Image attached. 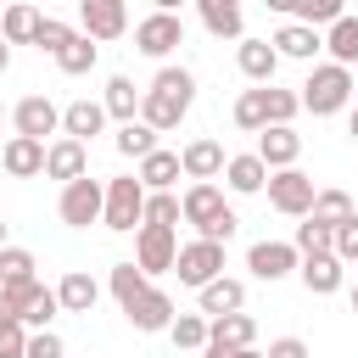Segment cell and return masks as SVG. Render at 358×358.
I'll use <instances>...</instances> for the list:
<instances>
[{
  "mask_svg": "<svg viewBox=\"0 0 358 358\" xmlns=\"http://www.w3.org/2000/svg\"><path fill=\"white\" fill-rule=\"evenodd\" d=\"M235 67L252 78V84H274V73H280V50L268 45V39H235Z\"/></svg>",
  "mask_w": 358,
  "mask_h": 358,
  "instance_id": "cell-15",
  "label": "cell"
},
{
  "mask_svg": "<svg viewBox=\"0 0 358 358\" xmlns=\"http://www.w3.org/2000/svg\"><path fill=\"white\" fill-rule=\"evenodd\" d=\"M67 39H73V28H67L62 17H39V28H34V45H39L45 56H56V50H62Z\"/></svg>",
  "mask_w": 358,
  "mask_h": 358,
  "instance_id": "cell-42",
  "label": "cell"
},
{
  "mask_svg": "<svg viewBox=\"0 0 358 358\" xmlns=\"http://www.w3.org/2000/svg\"><path fill=\"white\" fill-rule=\"evenodd\" d=\"M95 62H101V45H95V39L84 34V28H73V39H67V45L56 50V67H62L67 78H84V73H90Z\"/></svg>",
  "mask_w": 358,
  "mask_h": 358,
  "instance_id": "cell-28",
  "label": "cell"
},
{
  "mask_svg": "<svg viewBox=\"0 0 358 358\" xmlns=\"http://www.w3.org/2000/svg\"><path fill=\"white\" fill-rule=\"evenodd\" d=\"M201 358H263V352H257V347H213V341H207Z\"/></svg>",
  "mask_w": 358,
  "mask_h": 358,
  "instance_id": "cell-48",
  "label": "cell"
},
{
  "mask_svg": "<svg viewBox=\"0 0 358 358\" xmlns=\"http://www.w3.org/2000/svg\"><path fill=\"white\" fill-rule=\"evenodd\" d=\"M324 50H330V62H341V67H352L358 62V17H336L330 28H324Z\"/></svg>",
  "mask_w": 358,
  "mask_h": 358,
  "instance_id": "cell-31",
  "label": "cell"
},
{
  "mask_svg": "<svg viewBox=\"0 0 358 358\" xmlns=\"http://www.w3.org/2000/svg\"><path fill=\"white\" fill-rule=\"evenodd\" d=\"M56 302H62V313H90V308L101 302V285H95V274H84V268H67V274H62V285H56Z\"/></svg>",
  "mask_w": 358,
  "mask_h": 358,
  "instance_id": "cell-23",
  "label": "cell"
},
{
  "mask_svg": "<svg viewBox=\"0 0 358 358\" xmlns=\"http://www.w3.org/2000/svg\"><path fill=\"white\" fill-rule=\"evenodd\" d=\"M224 185H229L235 196H257V190L268 185V162H263L257 151H241V157H224Z\"/></svg>",
  "mask_w": 358,
  "mask_h": 358,
  "instance_id": "cell-20",
  "label": "cell"
},
{
  "mask_svg": "<svg viewBox=\"0 0 358 358\" xmlns=\"http://www.w3.org/2000/svg\"><path fill=\"white\" fill-rule=\"evenodd\" d=\"M0 6H6V0H0Z\"/></svg>",
  "mask_w": 358,
  "mask_h": 358,
  "instance_id": "cell-56",
  "label": "cell"
},
{
  "mask_svg": "<svg viewBox=\"0 0 358 358\" xmlns=\"http://www.w3.org/2000/svg\"><path fill=\"white\" fill-rule=\"evenodd\" d=\"M218 213H229V201H224V190H218L213 179H196V185L179 196V224H190L196 235H207V224H213Z\"/></svg>",
  "mask_w": 358,
  "mask_h": 358,
  "instance_id": "cell-8",
  "label": "cell"
},
{
  "mask_svg": "<svg viewBox=\"0 0 358 358\" xmlns=\"http://www.w3.org/2000/svg\"><path fill=\"white\" fill-rule=\"evenodd\" d=\"M235 229H241V218H235V207H229V213H218V218L207 224V241H224V246H229V235H235Z\"/></svg>",
  "mask_w": 358,
  "mask_h": 358,
  "instance_id": "cell-47",
  "label": "cell"
},
{
  "mask_svg": "<svg viewBox=\"0 0 358 358\" xmlns=\"http://www.w3.org/2000/svg\"><path fill=\"white\" fill-rule=\"evenodd\" d=\"M179 45H185V22H179V11H151V17L134 22V50H140V56L168 62Z\"/></svg>",
  "mask_w": 358,
  "mask_h": 358,
  "instance_id": "cell-4",
  "label": "cell"
},
{
  "mask_svg": "<svg viewBox=\"0 0 358 358\" xmlns=\"http://www.w3.org/2000/svg\"><path fill=\"white\" fill-rule=\"evenodd\" d=\"M101 129H106V106H101V101H73V106H62V134L90 140V134H101Z\"/></svg>",
  "mask_w": 358,
  "mask_h": 358,
  "instance_id": "cell-29",
  "label": "cell"
},
{
  "mask_svg": "<svg viewBox=\"0 0 358 358\" xmlns=\"http://www.w3.org/2000/svg\"><path fill=\"white\" fill-rule=\"evenodd\" d=\"M263 190H268V207H274V213L302 218V213L313 207V190H319V185L291 162V168H268V185H263Z\"/></svg>",
  "mask_w": 358,
  "mask_h": 358,
  "instance_id": "cell-5",
  "label": "cell"
},
{
  "mask_svg": "<svg viewBox=\"0 0 358 358\" xmlns=\"http://www.w3.org/2000/svg\"><path fill=\"white\" fill-rule=\"evenodd\" d=\"M56 313H62V302H56V291L34 280V291H28V302H22V324H28V330H45V324H50Z\"/></svg>",
  "mask_w": 358,
  "mask_h": 358,
  "instance_id": "cell-33",
  "label": "cell"
},
{
  "mask_svg": "<svg viewBox=\"0 0 358 358\" xmlns=\"http://www.w3.org/2000/svg\"><path fill=\"white\" fill-rule=\"evenodd\" d=\"M330 252L341 257V263H358V207L336 224V235H330Z\"/></svg>",
  "mask_w": 358,
  "mask_h": 358,
  "instance_id": "cell-41",
  "label": "cell"
},
{
  "mask_svg": "<svg viewBox=\"0 0 358 358\" xmlns=\"http://www.w3.org/2000/svg\"><path fill=\"white\" fill-rule=\"evenodd\" d=\"M268 123V90L257 84V90H241L235 95V129H246V134H257Z\"/></svg>",
  "mask_w": 358,
  "mask_h": 358,
  "instance_id": "cell-32",
  "label": "cell"
},
{
  "mask_svg": "<svg viewBox=\"0 0 358 358\" xmlns=\"http://www.w3.org/2000/svg\"><path fill=\"white\" fill-rule=\"evenodd\" d=\"M173 257H179V241H173L168 224H140V229H134V263H140L145 274L173 268Z\"/></svg>",
  "mask_w": 358,
  "mask_h": 358,
  "instance_id": "cell-9",
  "label": "cell"
},
{
  "mask_svg": "<svg viewBox=\"0 0 358 358\" xmlns=\"http://www.w3.org/2000/svg\"><path fill=\"white\" fill-rule=\"evenodd\" d=\"M34 28H39V11H34L28 0H6V6H0V34H6L11 45H34Z\"/></svg>",
  "mask_w": 358,
  "mask_h": 358,
  "instance_id": "cell-30",
  "label": "cell"
},
{
  "mask_svg": "<svg viewBox=\"0 0 358 358\" xmlns=\"http://www.w3.org/2000/svg\"><path fill=\"white\" fill-rule=\"evenodd\" d=\"M319 224H341L347 213H352V196L347 190H313V207H308Z\"/></svg>",
  "mask_w": 358,
  "mask_h": 358,
  "instance_id": "cell-39",
  "label": "cell"
},
{
  "mask_svg": "<svg viewBox=\"0 0 358 358\" xmlns=\"http://www.w3.org/2000/svg\"><path fill=\"white\" fill-rule=\"evenodd\" d=\"M0 246H6V218H0Z\"/></svg>",
  "mask_w": 358,
  "mask_h": 358,
  "instance_id": "cell-54",
  "label": "cell"
},
{
  "mask_svg": "<svg viewBox=\"0 0 358 358\" xmlns=\"http://www.w3.org/2000/svg\"><path fill=\"white\" fill-rule=\"evenodd\" d=\"M296 263H302V252L291 246V241H257L252 252H246V268L257 274V280H285V274H296Z\"/></svg>",
  "mask_w": 358,
  "mask_h": 358,
  "instance_id": "cell-11",
  "label": "cell"
},
{
  "mask_svg": "<svg viewBox=\"0 0 358 358\" xmlns=\"http://www.w3.org/2000/svg\"><path fill=\"white\" fill-rule=\"evenodd\" d=\"M34 268L39 263H34L28 246H11V241L0 246V285H22V280H34Z\"/></svg>",
  "mask_w": 358,
  "mask_h": 358,
  "instance_id": "cell-36",
  "label": "cell"
},
{
  "mask_svg": "<svg viewBox=\"0 0 358 358\" xmlns=\"http://www.w3.org/2000/svg\"><path fill=\"white\" fill-rule=\"evenodd\" d=\"M263 90H268V123H291L302 112V95L296 90H274V84H263Z\"/></svg>",
  "mask_w": 358,
  "mask_h": 358,
  "instance_id": "cell-43",
  "label": "cell"
},
{
  "mask_svg": "<svg viewBox=\"0 0 358 358\" xmlns=\"http://www.w3.org/2000/svg\"><path fill=\"white\" fill-rule=\"evenodd\" d=\"M140 95H145V90H134V78H129V73H112V78H106V90H101V106H106V117L129 123V117H140Z\"/></svg>",
  "mask_w": 358,
  "mask_h": 358,
  "instance_id": "cell-25",
  "label": "cell"
},
{
  "mask_svg": "<svg viewBox=\"0 0 358 358\" xmlns=\"http://www.w3.org/2000/svg\"><path fill=\"white\" fill-rule=\"evenodd\" d=\"M140 218H145V185H140L134 173H123V179H106L101 224H106V229H117V235H129V229H140Z\"/></svg>",
  "mask_w": 358,
  "mask_h": 358,
  "instance_id": "cell-2",
  "label": "cell"
},
{
  "mask_svg": "<svg viewBox=\"0 0 358 358\" xmlns=\"http://www.w3.org/2000/svg\"><path fill=\"white\" fill-rule=\"evenodd\" d=\"M196 302H201L207 319H213V313H235V308H246V285L229 280V274H213V280L196 291Z\"/></svg>",
  "mask_w": 358,
  "mask_h": 358,
  "instance_id": "cell-24",
  "label": "cell"
},
{
  "mask_svg": "<svg viewBox=\"0 0 358 358\" xmlns=\"http://www.w3.org/2000/svg\"><path fill=\"white\" fill-rule=\"evenodd\" d=\"M330 235H336V224H319L313 213H302V224H296V241H291V246H296L302 257H308V252H330Z\"/></svg>",
  "mask_w": 358,
  "mask_h": 358,
  "instance_id": "cell-37",
  "label": "cell"
},
{
  "mask_svg": "<svg viewBox=\"0 0 358 358\" xmlns=\"http://www.w3.org/2000/svg\"><path fill=\"white\" fill-rule=\"evenodd\" d=\"M263 6H268V11H280V17H291V6H296V0H263Z\"/></svg>",
  "mask_w": 358,
  "mask_h": 358,
  "instance_id": "cell-49",
  "label": "cell"
},
{
  "mask_svg": "<svg viewBox=\"0 0 358 358\" xmlns=\"http://www.w3.org/2000/svg\"><path fill=\"white\" fill-rule=\"evenodd\" d=\"M347 129H352V140H358V106H352V117H347Z\"/></svg>",
  "mask_w": 358,
  "mask_h": 358,
  "instance_id": "cell-52",
  "label": "cell"
},
{
  "mask_svg": "<svg viewBox=\"0 0 358 358\" xmlns=\"http://www.w3.org/2000/svg\"><path fill=\"white\" fill-rule=\"evenodd\" d=\"M185 112H190V95H168V90H145V95H140V117H145L157 134L179 129Z\"/></svg>",
  "mask_w": 358,
  "mask_h": 358,
  "instance_id": "cell-19",
  "label": "cell"
},
{
  "mask_svg": "<svg viewBox=\"0 0 358 358\" xmlns=\"http://www.w3.org/2000/svg\"><path fill=\"white\" fill-rule=\"evenodd\" d=\"M168 341L185 347V352H201V347H207V313H173Z\"/></svg>",
  "mask_w": 358,
  "mask_h": 358,
  "instance_id": "cell-34",
  "label": "cell"
},
{
  "mask_svg": "<svg viewBox=\"0 0 358 358\" xmlns=\"http://www.w3.org/2000/svg\"><path fill=\"white\" fill-rule=\"evenodd\" d=\"M22 358H67V347H62V336L45 324V330H28V347H22Z\"/></svg>",
  "mask_w": 358,
  "mask_h": 358,
  "instance_id": "cell-44",
  "label": "cell"
},
{
  "mask_svg": "<svg viewBox=\"0 0 358 358\" xmlns=\"http://www.w3.org/2000/svg\"><path fill=\"white\" fill-rule=\"evenodd\" d=\"M11 123H17V134L45 140V134H56V129H62V106H56L50 95H22V101L11 106Z\"/></svg>",
  "mask_w": 358,
  "mask_h": 358,
  "instance_id": "cell-12",
  "label": "cell"
},
{
  "mask_svg": "<svg viewBox=\"0 0 358 358\" xmlns=\"http://www.w3.org/2000/svg\"><path fill=\"white\" fill-rule=\"evenodd\" d=\"M207 341H213V347H252V341H257V319L241 313V308H235V313H213V319H207Z\"/></svg>",
  "mask_w": 358,
  "mask_h": 358,
  "instance_id": "cell-22",
  "label": "cell"
},
{
  "mask_svg": "<svg viewBox=\"0 0 358 358\" xmlns=\"http://www.w3.org/2000/svg\"><path fill=\"white\" fill-rule=\"evenodd\" d=\"M117 308H123V319H129L134 330H145V336H151V330H168V324H173V296H168L162 285H151V280H145V285H140L134 296H123Z\"/></svg>",
  "mask_w": 358,
  "mask_h": 358,
  "instance_id": "cell-7",
  "label": "cell"
},
{
  "mask_svg": "<svg viewBox=\"0 0 358 358\" xmlns=\"http://www.w3.org/2000/svg\"><path fill=\"white\" fill-rule=\"evenodd\" d=\"M78 28L101 45V39H117L129 28V0H78Z\"/></svg>",
  "mask_w": 358,
  "mask_h": 358,
  "instance_id": "cell-10",
  "label": "cell"
},
{
  "mask_svg": "<svg viewBox=\"0 0 358 358\" xmlns=\"http://www.w3.org/2000/svg\"><path fill=\"white\" fill-rule=\"evenodd\" d=\"M117 151H123V157H134V162H140V157H145V151H157V129H151V123H145V117H129V123H123V129H117Z\"/></svg>",
  "mask_w": 358,
  "mask_h": 358,
  "instance_id": "cell-35",
  "label": "cell"
},
{
  "mask_svg": "<svg viewBox=\"0 0 358 358\" xmlns=\"http://www.w3.org/2000/svg\"><path fill=\"white\" fill-rule=\"evenodd\" d=\"M257 157H263L268 168H291V162L302 157V134H296L291 123H263V129H257Z\"/></svg>",
  "mask_w": 358,
  "mask_h": 358,
  "instance_id": "cell-16",
  "label": "cell"
},
{
  "mask_svg": "<svg viewBox=\"0 0 358 358\" xmlns=\"http://www.w3.org/2000/svg\"><path fill=\"white\" fill-rule=\"evenodd\" d=\"M196 6H201V28L213 39H241L246 34V17H241L235 0H196Z\"/></svg>",
  "mask_w": 358,
  "mask_h": 358,
  "instance_id": "cell-27",
  "label": "cell"
},
{
  "mask_svg": "<svg viewBox=\"0 0 358 358\" xmlns=\"http://www.w3.org/2000/svg\"><path fill=\"white\" fill-rule=\"evenodd\" d=\"M296 274H302V285H308L313 296H336V291H341V274H347V263H341L336 252H308V257L296 263Z\"/></svg>",
  "mask_w": 358,
  "mask_h": 358,
  "instance_id": "cell-18",
  "label": "cell"
},
{
  "mask_svg": "<svg viewBox=\"0 0 358 358\" xmlns=\"http://www.w3.org/2000/svg\"><path fill=\"white\" fill-rule=\"evenodd\" d=\"M151 6H157V11H179L185 0H151Z\"/></svg>",
  "mask_w": 358,
  "mask_h": 358,
  "instance_id": "cell-51",
  "label": "cell"
},
{
  "mask_svg": "<svg viewBox=\"0 0 358 358\" xmlns=\"http://www.w3.org/2000/svg\"><path fill=\"white\" fill-rule=\"evenodd\" d=\"M341 11H347V0H296V6H291V17L308 22V28H330Z\"/></svg>",
  "mask_w": 358,
  "mask_h": 358,
  "instance_id": "cell-38",
  "label": "cell"
},
{
  "mask_svg": "<svg viewBox=\"0 0 358 358\" xmlns=\"http://www.w3.org/2000/svg\"><path fill=\"white\" fill-rule=\"evenodd\" d=\"M347 101H352V67L324 62V67H313V73H308V84H302V112L330 117V112H341Z\"/></svg>",
  "mask_w": 358,
  "mask_h": 358,
  "instance_id": "cell-1",
  "label": "cell"
},
{
  "mask_svg": "<svg viewBox=\"0 0 358 358\" xmlns=\"http://www.w3.org/2000/svg\"><path fill=\"white\" fill-rule=\"evenodd\" d=\"M280 56H291V62H313L319 50H324V34L319 28H308V22H296V17H285L280 28H274V39H268Z\"/></svg>",
  "mask_w": 358,
  "mask_h": 358,
  "instance_id": "cell-14",
  "label": "cell"
},
{
  "mask_svg": "<svg viewBox=\"0 0 358 358\" xmlns=\"http://www.w3.org/2000/svg\"><path fill=\"white\" fill-rule=\"evenodd\" d=\"M6 67H11V39L0 34V73H6Z\"/></svg>",
  "mask_w": 358,
  "mask_h": 358,
  "instance_id": "cell-50",
  "label": "cell"
},
{
  "mask_svg": "<svg viewBox=\"0 0 358 358\" xmlns=\"http://www.w3.org/2000/svg\"><path fill=\"white\" fill-rule=\"evenodd\" d=\"M263 358H308V341L302 336H280V341H268Z\"/></svg>",
  "mask_w": 358,
  "mask_h": 358,
  "instance_id": "cell-46",
  "label": "cell"
},
{
  "mask_svg": "<svg viewBox=\"0 0 358 358\" xmlns=\"http://www.w3.org/2000/svg\"><path fill=\"white\" fill-rule=\"evenodd\" d=\"M28 347V324L22 319H0V358H22Z\"/></svg>",
  "mask_w": 358,
  "mask_h": 358,
  "instance_id": "cell-45",
  "label": "cell"
},
{
  "mask_svg": "<svg viewBox=\"0 0 358 358\" xmlns=\"http://www.w3.org/2000/svg\"><path fill=\"white\" fill-rule=\"evenodd\" d=\"M0 123H6V106H0Z\"/></svg>",
  "mask_w": 358,
  "mask_h": 358,
  "instance_id": "cell-55",
  "label": "cell"
},
{
  "mask_svg": "<svg viewBox=\"0 0 358 358\" xmlns=\"http://www.w3.org/2000/svg\"><path fill=\"white\" fill-rule=\"evenodd\" d=\"M140 224H168L179 229V196L173 190H145V218Z\"/></svg>",
  "mask_w": 358,
  "mask_h": 358,
  "instance_id": "cell-40",
  "label": "cell"
},
{
  "mask_svg": "<svg viewBox=\"0 0 358 358\" xmlns=\"http://www.w3.org/2000/svg\"><path fill=\"white\" fill-rule=\"evenodd\" d=\"M179 168H185V179H218L224 173V145L218 140H190L179 151Z\"/></svg>",
  "mask_w": 358,
  "mask_h": 358,
  "instance_id": "cell-26",
  "label": "cell"
},
{
  "mask_svg": "<svg viewBox=\"0 0 358 358\" xmlns=\"http://www.w3.org/2000/svg\"><path fill=\"white\" fill-rule=\"evenodd\" d=\"M78 173H90V151H84V140H73V134H62V140H50L45 145V179H78Z\"/></svg>",
  "mask_w": 358,
  "mask_h": 358,
  "instance_id": "cell-17",
  "label": "cell"
},
{
  "mask_svg": "<svg viewBox=\"0 0 358 358\" xmlns=\"http://www.w3.org/2000/svg\"><path fill=\"white\" fill-rule=\"evenodd\" d=\"M179 173H185V168H179V151H162V145H157V151H145V157L134 162V179H140L145 190H173V185H179Z\"/></svg>",
  "mask_w": 358,
  "mask_h": 358,
  "instance_id": "cell-21",
  "label": "cell"
},
{
  "mask_svg": "<svg viewBox=\"0 0 358 358\" xmlns=\"http://www.w3.org/2000/svg\"><path fill=\"white\" fill-rule=\"evenodd\" d=\"M0 168H6L11 179H39V173H45V140L11 134V140L0 145Z\"/></svg>",
  "mask_w": 358,
  "mask_h": 358,
  "instance_id": "cell-13",
  "label": "cell"
},
{
  "mask_svg": "<svg viewBox=\"0 0 358 358\" xmlns=\"http://www.w3.org/2000/svg\"><path fill=\"white\" fill-rule=\"evenodd\" d=\"M173 274H179V285L201 291L213 274H224V241H207V235H196L190 246H179V257H173Z\"/></svg>",
  "mask_w": 358,
  "mask_h": 358,
  "instance_id": "cell-6",
  "label": "cell"
},
{
  "mask_svg": "<svg viewBox=\"0 0 358 358\" xmlns=\"http://www.w3.org/2000/svg\"><path fill=\"white\" fill-rule=\"evenodd\" d=\"M352 313H358V285H352Z\"/></svg>",
  "mask_w": 358,
  "mask_h": 358,
  "instance_id": "cell-53",
  "label": "cell"
},
{
  "mask_svg": "<svg viewBox=\"0 0 358 358\" xmlns=\"http://www.w3.org/2000/svg\"><path fill=\"white\" fill-rule=\"evenodd\" d=\"M101 201H106V185H101V179H90V173H78V179H67V185H62L56 213H62V224H67V229H90V224H101Z\"/></svg>",
  "mask_w": 358,
  "mask_h": 358,
  "instance_id": "cell-3",
  "label": "cell"
}]
</instances>
